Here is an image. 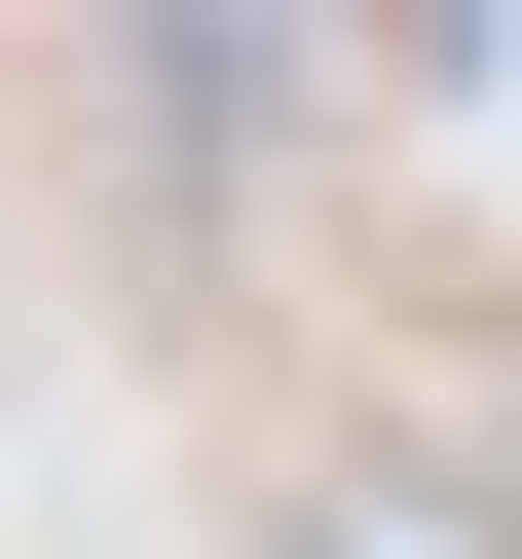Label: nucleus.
I'll list each match as a JSON object with an SVG mask.
<instances>
[{
	"instance_id": "1",
	"label": "nucleus",
	"mask_w": 522,
	"mask_h": 559,
	"mask_svg": "<svg viewBox=\"0 0 522 559\" xmlns=\"http://www.w3.org/2000/svg\"><path fill=\"white\" fill-rule=\"evenodd\" d=\"M261 559H522V485H448V448H299Z\"/></svg>"
}]
</instances>
